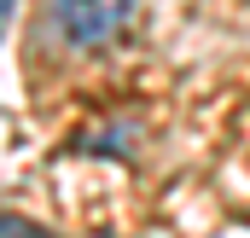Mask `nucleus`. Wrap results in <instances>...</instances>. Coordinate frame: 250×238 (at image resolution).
Returning a JSON list of instances; mask_svg holds the SVG:
<instances>
[{"label":"nucleus","mask_w":250,"mask_h":238,"mask_svg":"<svg viewBox=\"0 0 250 238\" xmlns=\"http://www.w3.org/2000/svg\"><path fill=\"white\" fill-rule=\"evenodd\" d=\"M128 18V6H53L47 12V23L59 29L64 41H76V47H93V41H111L117 29H123Z\"/></svg>","instance_id":"nucleus-1"},{"label":"nucleus","mask_w":250,"mask_h":238,"mask_svg":"<svg viewBox=\"0 0 250 238\" xmlns=\"http://www.w3.org/2000/svg\"><path fill=\"white\" fill-rule=\"evenodd\" d=\"M0 238H53V233L35 227V221H23V215H6V209H0Z\"/></svg>","instance_id":"nucleus-2"}]
</instances>
